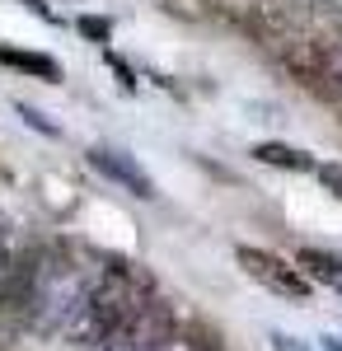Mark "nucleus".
Returning a JSON list of instances; mask_svg holds the SVG:
<instances>
[{"instance_id":"f257e3e1","label":"nucleus","mask_w":342,"mask_h":351,"mask_svg":"<svg viewBox=\"0 0 342 351\" xmlns=\"http://www.w3.org/2000/svg\"><path fill=\"white\" fill-rule=\"evenodd\" d=\"M150 276L122 258H113L104 267H94L89 276V291L80 300V309L71 314V324L61 332V342L71 347H104L117 328H127L150 304Z\"/></svg>"},{"instance_id":"f03ea898","label":"nucleus","mask_w":342,"mask_h":351,"mask_svg":"<svg viewBox=\"0 0 342 351\" xmlns=\"http://www.w3.org/2000/svg\"><path fill=\"white\" fill-rule=\"evenodd\" d=\"M33 332V281H28V253H19L10 286L0 291V351H14Z\"/></svg>"},{"instance_id":"2eb2a0df","label":"nucleus","mask_w":342,"mask_h":351,"mask_svg":"<svg viewBox=\"0 0 342 351\" xmlns=\"http://www.w3.org/2000/svg\"><path fill=\"white\" fill-rule=\"evenodd\" d=\"M323 351H342V337H323Z\"/></svg>"},{"instance_id":"20e7f679","label":"nucleus","mask_w":342,"mask_h":351,"mask_svg":"<svg viewBox=\"0 0 342 351\" xmlns=\"http://www.w3.org/2000/svg\"><path fill=\"white\" fill-rule=\"evenodd\" d=\"M174 337V309L164 300H150L127 328H117L99 351H159Z\"/></svg>"},{"instance_id":"7ed1b4c3","label":"nucleus","mask_w":342,"mask_h":351,"mask_svg":"<svg viewBox=\"0 0 342 351\" xmlns=\"http://www.w3.org/2000/svg\"><path fill=\"white\" fill-rule=\"evenodd\" d=\"M235 258H239V267L249 271L258 286H267V291H277V295H286V300L310 295L305 271L295 267V263H286V258H277V253H267V248H253V243H239Z\"/></svg>"},{"instance_id":"f8f14e48","label":"nucleus","mask_w":342,"mask_h":351,"mask_svg":"<svg viewBox=\"0 0 342 351\" xmlns=\"http://www.w3.org/2000/svg\"><path fill=\"white\" fill-rule=\"evenodd\" d=\"M272 347L277 351H310L305 342H295V337H286V332H272Z\"/></svg>"},{"instance_id":"0eeeda50","label":"nucleus","mask_w":342,"mask_h":351,"mask_svg":"<svg viewBox=\"0 0 342 351\" xmlns=\"http://www.w3.org/2000/svg\"><path fill=\"white\" fill-rule=\"evenodd\" d=\"M295 267H305L315 281L342 286V258H338V253H323V248H300V253H295Z\"/></svg>"},{"instance_id":"6e6552de","label":"nucleus","mask_w":342,"mask_h":351,"mask_svg":"<svg viewBox=\"0 0 342 351\" xmlns=\"http://www.w3.org/2000/svg\"><path fill=\"white\" fill-rule=\"evenodd\" d=\"M0 61L14 66V71H28V75H43V80H61V66L43 52H14V47H0Z\"/></svg>"},{"instance_id":"9b49d317","label":"nucleus","mask_w":342,"mask_h":351,"mask_svg":"<svg viewBox=\"0 0 342 351\" xmlns=\"http://www.w3.org/2000/svg\"><path fill=\"white\" fill-rule=\"evenodd\" d=\"M14 263H19V253L10 248V234L0 230V291L10 286V276H14Z\"/></svg>"},{"instance_id":"423d86ee","label":"nucleus","mask_w":342,"mask_h":351,"mask_svg":"<svg viewBox=\"0 0 342 351\" xmlns=\"http://www.w3.org/2000/svg\"><path fill=\"white\" fill-rule=\"evenodd\" d=\"M253 155H258V164L290 169V173H310V169H315V155H305V150H295V145H282V141H258Z\"/></svg>"},{"instance_id":"ddd939ff","label":"nucleus","mask_w":342,"mask_h":351,"mask_svg":"<svg viewBox=\"0 0 342 351\" xmlns=\"http://www.w3.org/2000/svg\"><path fill=\"white\" fill-rule=\"evenodd\" d=\"M80 33H89V38H108V24H104V19H80Z\"/></svg>"},{"instance_id":"4468645a","label":"nucleus","mask_w":342,"mask_h":351,"mask_svg":"<svg viewBox=\"0 0 342 351\" xmlns=\"http://www.w3.org/2000/svg\"><path fill=\"white\" fill-rule=\"evenodd\" d=\"M323 183H328V188H338V192H342V169H323Z\"/></svg>"},{"instance_id":"9d476101","label":"nucleus","mask_w":342,"mask_h":351,"mask_svg":"<svg viewBox=\"0 0 342 351\" xmlns=\"http://www.w3.org/2000/svg\"><path fill=\"white\" fill-rule=\"evenodd\" d=\"M159 351H216V347H211L207 337H197V332H179V328H174V337H169Z\"/></svg>"},{"instance_id":"39448f33","label":"nucleus","mask_w":342,"mask_h":351,"mask_svg":"<svg viewBox=\"0 0 342 351\" xmlns=\"http://www.w3.org/2000/svg\"><path fill=\"white\" fill-rule=\"evenodd\" d=\"M89 164L104 173L108 183H117V188H127L132 197H155V183L146 178V169L132 160V155H122V150H104V145H94L89 150Z\"/></svg>"},{"instance_id":"1a4fd4ad","label":"nucleus","mask_w":342,"mask_h":351,"mask_svg":"<svg viewBox=\"0 0 342 351\" xmlns=\"http://www.w3.org/2000/svg\"><path fill=\"white\" fill-rule=\"evenodd\" d=\"M155 5H164L174 19H192V24L216 14V0H155Z\"/></svg>"}]
</instances>
